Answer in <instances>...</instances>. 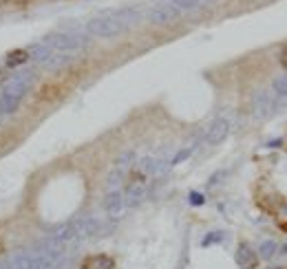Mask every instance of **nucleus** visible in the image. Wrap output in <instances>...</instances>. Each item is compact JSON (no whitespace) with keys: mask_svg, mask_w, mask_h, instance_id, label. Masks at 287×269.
Segmentation results:
<instances>
[{"mask_svg":"<svg viewBox=\"0 0 287 269\" xmlns=\"http://www.w3.org/2000/svg\"><path fill=\"white\" fill-rule=\"evenodd\" d=\"M126 175H128L126 170L113 168V170L109 172V177H106V187H109V192H111V190H117V185H120V183H124Z\"/></svg>","mask_w":287,"mask_h":269,"instance_id":"nucleus-15","label":"nucleus"},{"mask_svg":"<svg viewBox=\"0 0 287 269\" xmlns=\"http://www.w3.org/2000/svg\"><path fill=\"white\" fill-rule=\"evenodd\" d=\"M179 16H181V11L170 2L155 4V7H150V11H148V20H150L152 24H159V27H166V24L175 22Z\"/></svg>","mask_w":287,"mask_h":269,"instance_id":"nucleus-3","label":"nucleus"},{"mask_svg":"<svg viewBox=\"0 0 287 269\" xmlns=\"http://www.w3.org/2000/svg\"><path fill=\"white\" fill-rule=\"evenodd\" d=\"M192 152H194V146H188V148H181V150H179L175 157H172L170 166H177V164H181V161H183V159H188V157H190Z\"/></svg>","mask_w":287,"mask_h":269,"instance_id":"nucleus-20","label":"nucleus"},{"mask_svg":"<svg viewBox=\"0 0 287 269\" xmlns=\"http://www.w3.org/2000/svg\"><path fill=\"white\" fill-rule=\"evenodd\" d=\"M51 47L49 44H44V42H38V44H33L31 49H29V60H35V62H47V60L51 58Z\"/></svg>","mask_w":287,"mask_h":269,"instance_id":"nucleus-13","label":"nucleus"},{"mask_svg":"<svg viewBox=\"0 0 287 269\" xmlns=\"http://www.w3.org/2000/svg\"><path fill=\"white\" fill-rule=\"evenodd\" d=\"M223 238H225V234H223V232H210V234H208V236H206V238H203V241H201V245H203V247H208V245H214V243H221Z\"/></svg>","mask_w":287,"mask_h":269,"instance_id":"nucleus-21","label":"nucleus"},{"mask_svg":"<svg viewBox=\"0 0 287 269\" xmlns=\"http://www.w3.org/2000/svg\"><path fill=\"white\" fill-rule=\"evenodd\" d=\"M281 64L287 69V49H283V53H281Z\"/></svg>","mask_w":287,"mask_h":269,"instance_id":"nucleus-23","label":"nucleus"},{"mask_svg":"<svg viewBox=\"0 0 287 269\" xmlns=\"http://www.w3.org/2000/svg\"><path fill=\"white\" fill-rule=\"evenodd\" d=\"M252 113L256 119H263L272 113V95L268 90H256L252 97Z\"/></svg>","mask_w":287,"mask_h":269,"instance_id":"nucleus-7","label":"nucleus"},{"mask_svg":"<svg viewBox=\"0 0 287 269\" xmlns=\"http://www.w3.org/2000/svg\"><path fill=\"white\" fill-rule=\"evenodd\" d=\"M22 97H24V95H20V93L2 90V95H0V115H11V113H16V108L20 106Z\"/></svg>","mask_w":287,"mask_h":269,"instance_id":"nucleus-11","label":"nucleus"},{"mask_svg":"<svg viewBox=\"0 0 287 269\" xmlns=\"http://www.w3.org/2000/svg\"><path fill=\"white\" fill-rule=\"evenodd\" d=\"M276 252H279V245H276L274 241H263L259 247V256L261 258H272L276 256Z\"/></svg>","mask_w":287,"mask_h":269,"instance_id":"nucleus-19","label":"nucleus"},{"mask_svg":"<svg viewBox=\"0 0 287 269\" xmlns=\"http://www.w3.org/2000/svg\"><path fill=\"white\" fill-rule=\"evenodd\" d=\"M146 194H148V183H146V181H144V179L131 181V183L126 185V192H124L126 205H131V207L140 205V203L146 199Z\"/></svg>","mask_w":287,"mask_h":269,"instance_id":"nucleus-6","label":"nucleus"},{"mask_svg":"<svg viewBox=\"0 0 287 269\" xmlns=\"http://www.w3.org/2000/svg\"><path fill=\"white\" fill-rule=\"evenodd\" d=\"M71 53H51V58L44 62V67L47 69H60V67H64V64H69L71 62Z\"/></svg>","mask_w":287,"mask_h":269,"instance_id":"nucleus-16","label":"nucleus"},{"mask_svg":"<svg viewBox=\"0 0 287 269\" xmlns=\"http://www.w3.org/2000/svg\"><path fill=\"white\" fill-rule=\"evenodd\" d=\"M228 135H230V119L228 117H217V119L210 121V126L206 128V144L219 146L221 141H225Z\"/></svg>","mask_w":287,"mask_h":269,"instance_id":"nucleus-4","label":"nucleus"},{"mask_svg":"<svg viewBox=\"0 0 287 269\" xmlns=\"http://www.w3.org/2000/svg\"><path fill=\"white\" fill-rule=\"evenodd\" d=\"M272 90H274L279 97H287V73L274 78V82H272Z\"/></svg>","mask_w":287,"mask_h":269,"instance_id":"nucleus-18","label":"nucleus"},{"mask_svg":"<svg viewBox=\"0 0 287 269\" xmlns=\"http://www.w3.org/2000/svg\"><path fill=\"white\" fill-rule=\"evenodd\" d=\"M44 44H49L51 51L55 53H73L84 47H89V38L82 35L78 31H60V33H51L42 40Z\"/></svg>","mask_w":287,"mask_h":269,"instance_id":"nucleus-2","label":"nucleus"},{"mask_svg":"<svg viewBox=\"0 0 287 269\" xmlns=\"http://www.w3.org/2000/svg\"><path fill=\"white\" fill-rule=\"evenodd\" d=\"M234 261H237V265L241 269H254L259 265V254H256L252 247L248 245V243H241L239 250H237V256H234Z\"/></svg>","mask_w":287,"mask_h":269,"instance_id":"nucleus-8","label":"nucleus"},{"mask_svg":"<svg viewBox=\"0 0 287 269\" xmlns=\"http://www.w3.org/2000/svg\"><path fill=\"white\" fill-rule=\"evenodd\" d=\"M188 201H190V205H203V203H206V196L201 194V192H190V194H188Z\"/></svg>","mask_w":287,"mask_h":269,"instance_id":"nucleus-22","label":"nucleus"},{"mask_svg":"<svg viewBox=\"0 0 287 269\" xmlns=\"http://www.w3.org/2000/svg\"><path fill=\"white\" fill-rule=\"evenodd\" d=\"M29 60V51L27 49H13L7 53V58H4V64H7L9 69H16V67H22V64H27Z\"/></svg>","mask_w":287,"mask_h":269,"instance_id":"nucleus-12","label":"nucleus"},{"mask_svg":"<svg viewBox=\"0 0 287 269\" xmlns=\"http://www.w3.org/2000/svg\"><path fill=\"white\" fill-rule=\"evenodd\" d=\"M168 168H170V164H166V161H161V159H155V157H144L140 161V170L144 175H150V177L166 175Z\"/></svg>","mask_w":287,"mask_h":269,"instance_id":"nucleus-9","label":"nucleus"},{"mask_svg":"<svg viewBox=\"0 0 287 269\" xmlns=\"http://www.w3.org/2000/svg\"><path fill=\"white\" fill-rule=\"evenodd\" d=\"M135 150H126V152H122L120 157L115 159V164H113V168H120V170H131L133 168V164H135Z\"/></svg>","mask_w":287,"mask_h":269,"instance_id":"nucleus-14","label":"nucleus"},{"mask_svg":"<svg viewBox=\"0 0 287 269\" xmlns=\"http://www.w3.org/2000/svg\"><path fill=\"white\" fill-rule=\"evenodd\" d=\"M210 0H170V4H175L179 11H192V9L203 7Z\"/></svg>","mask_w":287,"mask_h":269,"instance_id":"nucleus-17","label":"nucleus"},{"mask_svg":"<svg viewBox=\"0 0 287 269\" xmlns=\"http://www.w3.org/2000/svg\"><path fill=\"white\" fill-rule=\"evenodd\" d=\"M285 252H287V245H285Z\"/></svg>","mask_w":287,"mask_h":269,"instance_id":"nucleus-25","label":"nucleus"},{"mask_svg":"<svg viewBox=\"0 0 287 269\" xmlns=\"http://www.w3.org/2000/svg\"><path fill=\"white\" fill-rule=\"evenodd\" d=\"M270 269H283V267H270Z\"/></svg>","mask_w":287,"mask_h":269,"instance_id":"nucleus-24","label":"nucleus"},{"mask_svg":"<svg viewBox=\"0 0 287 269\" xmlns=\"http://www.w3.org/2000/svg\"><path fill=\"white\" fill-rule=\"evenodd\" d=\"M82 269H115V258L109 254H93L82 261Z\"/></svg>","mask_w":287,"mask_h":269,"instance_id":"nucleus-10","label":"nucleus"},{"mask_svg":"<svg viewBox=\"0 0 287 269\" xmlns=\"http://www.w3.org/2000/svg\"><path fill=\"white\" fill-rule=\"evenodd\" d=\"M142 11L137 7H122V9H109L100 11L86 22V31L93 38H115V35L128 31L135 24L142 22Z\"/></svg>","mask_w":287,"mask_h":269,"instance_id":"nucleus-1","label":"nucleus"},{"mask_svg":"<svg viewBox=\"0 0 287 269\" xmlns=\"http://www.w3.org/2000/svg\"><path fill=\"white\" fill-rule=\"evenodd\" d=\"M102 205H104V212L113 219H117V216H122V212L126 210V199H124V192L120 190H111L109 194L104 196V201H102Z\"/></svg>","mask_w":287,"mask_h":269,"instance_id":"nucleus-5","label":"nucleus"}]
</instances>
